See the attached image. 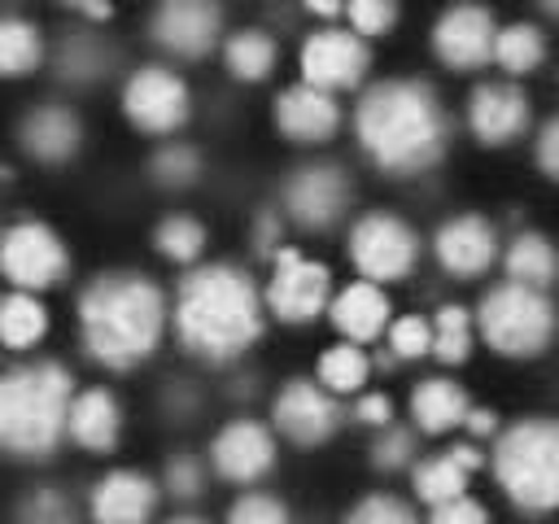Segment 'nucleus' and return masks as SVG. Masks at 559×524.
Segmentation results:
<instances>
[{
  "label": "nucleus",
  "mask_w": 559,
  "mask_h": 524,
  "mask_svg": "<svg viewBox=\"0 0 559 524\" xmlns=\"http://www.w3.org/2000/svg\"><path fill=\"white\" fill-rule=\"evenodd\" d=\"M179 341L201 358H236L262 332V306L253 284L231 266H201L179 284L175 297Z\"/></svg>",
  "instance_id": "f257e3e1"
},
{
  "label": "nucleus",
  "mask_w": 559,
  "mask_h": 524,
  "mask_svg": "<svg viewBox=\"0 0 559 524\" xmlns=\"http://www.w3.org/2000/svg\"><path fill=\"white\" fill-rule=\"evenodd\" d=\"M83 345L105 367H131L162 341L166 301L144 275H100L79 301Z\"/></svg>",
  "instance_id": "f03ea898"
},
{
  "label": "nucleus",
  "mask_w": 559,
  "mask_h": 524,
  "mask_svg": "<svg viewBox=\"0 0 559 524\" xmlns=\"http://www.w3.org/2000/svg\"><path fill=\"white\" fill-rule=\"evenodd\" d=\"M358 140L384 170H419L441 153V105L424 83H376L358 114Z\"/></svg>",
  "instance_id": "7ed1b4c3"
},
{
  "label": "nucleus",
  "mask_w": 559,
  "mask_h": 524,
  "mask_svg": "<svg viewBox=\"0 0 559 524\" xmlns=\"http://www.w3.org/2000/svg\"><path fill=\"white\" fill-rule=\"evenodd\" d=\"M70 376L57 362L13 367L0 380V441L17 458H44L70 428Z\"/></svg>",
  "instance_id": "20e7f679"
},
{
  "label": "nucleus",
  "mask_w": 559,
  "mask_h": 524,
  "mask_svg": "<svg viewBox=\"0 0 559 524\" xmlns=\"http://www.w3.org/2000/svg\"><path fill=\"white\" fill-rule=\"evenodd\" d=\"M493 476L507 498L524 511L559 507V424L555 419H524L502 432L493 450Z\"/></svg>",
  "instance_id": "39448f33"
},
{
  "label": "nucleus",
  "mask_w": 559,
  "mask_h": 524,
  "mask_svg": "<svg viewBox=\"0 0 559 524\" xmlns=\"http://www.w3.org/2000/svg\"><path fill=\"white\" fill-rule=\"evenodd\" d=\"M555 332L550 301L528 284H502L480 301V336L507 358H533Z\"/></svg>",
  "instance_id": "423d86ee"
},
{
  "label": "nucleus",
  "mask_w": 559,
  "mask_h": 524,
  "mask_svg": "<svg viewBox=\"0 0 559 524\" xmlns=\"http://www.w3.org/2000/svg\"><path fill=\"white\" fill-rule=\"evenodd\" d=\"M349 253H354V266L371 284L376 279H402L419 258V240L402 218L367 214V218H358V227L349 236Z\"/></svg>",
  "instance_id": "0eeeda50"
},
{
  "label": "nucleus",
  "mask_w": 559,
  "mask_h": 524,
  "mask_svg": "<svg viewBox=\"0 0 559 524\" xmlns=\"http://www.w3.org/2000/svg\"><path fill=\"white\" fill-rule=\"evenodd\" d=\"M0 262H4V275L17 288H52L66 275V266H70L61 240L48 227H39V223L9 227L4 245H0Z\"/></svg>",
  "instance_id": "6e6552de"
},
{
  "label": "nucleus",
  "mask_w": 559,
  "mask_h": 524,
  "mask_svg": "<svg viewBox=\"0 0 559 524\" xmlns=\"http://www.w3.org/2000/svg\"><path fill=\"white\" fill-rule=\"evenodd\" d=\"M122 105H127V118L140 131H175L188 118V87L175 70L144 66L140 74L127 79Z\"/></svg>",
  "instance_id": "1a4fd4ad"
},
{
  "label": "nucleus",
  "mask_w": 559,
  "mask_h": 524,
  "mask_svg": "<svg viewBox=\"0 0 559 524\" xmlns=\"http://www.w3.org/2000/svg\"><path fill=\"white\" fill-rule=\"evenodd\" d=\"M323 301H328V266L306 262L297 249H280L275 279L266 288V306L284 323H306L323 310Z\"/></svg>",
  "instance_id": "9d476101"
},
{
  "label": "nucleus",
  "mask_w": 559,
  "mask_h": 524,
  "mask_svg": "<svg viewBox=\"0 0 559 524\" xmlns=\"http://www.w3.org/2000/svg\"><path fill=\"white\" fill-rule=\"evenodd\" d=\"M493 44H498V26L493 17L480 9V4H459V9H445L437 31H432V48L445 66L454 70H476L493 57Z\"/></svg>",
  "instance_id": "9b49d317"
},
{
  "label": "nucleus",
  "mask_w": 559,
  "mask_h": 524,
  "mask_svg": "<svg viewBox=\"0 0 559 524\" xmlns=\"http://www.w3.org/2000/svg\"><path fill=\"white\" fill-rule=\"evenodd\" d=\"M362 70H367V48L349 31H319L301 48V74H306L310 87L336 92V87L358 83Z\"/></svg>",
  "instance_id": "f8f14e48"
},
{
  "label": "nucleus",
  "mask_w": 559,
  "mask_h": 524,
  "mask_svg": "<svg viewBox=\"0 0 559 524\" xmlns=\"http://www.w3.org/2000/svg\"><path fill=\"white\" fill-rule=\"evenodd\" d=\"M153 35L162 48L179 57H201L210 52L218 35V4L214 0H162L153 13Z\"/></svg>",
  "instance_id": "ddd939ff"
},
{
  "label": "nucleus",
  "mask_w": 559,
  "mask_h": 524,
  "mask_svg": "<svg viewBox=\"0 0 559 524\" xmlns=\"http://www.w3.org/2000/svg\"><path fill=\"white\" fill-rule=\"evenodd\" d=\"M275 424L297 445H314L336 428V402L314 380H288L275 397Z\"/></svg>",
  "instance_id": "4468645a"
},
{
  "label": "nucleus",
  "mask_w": 559,
  "mask_h": 524,
  "mask_svg": "<svg viewBox=\"0 0 559 524\" xmlns=\"http://www.w3.org/2000/svg\"><path fill=\"white\" fill-rule=\"evenodd\" d=\"M349 201V179L336 166H306L288 183V210L301 227H332Z\"/></svg>",
  "instance_id": "2eb2a0df"
},
{
  "label": "nucleus",
  "mask_w": 559,
  "mask_h": 524,
  "mask_svg": "<svg viewBox=\"0 0 559 524\" xmlns=\"http://www.w3.org/2000/svg\"><path fill=\"white\" fill-rule=\"evenodd\" d=\"M210 454H214L218 476H227L236 485H249V480H258L275 463V441H271V432L262 424L236 419V424H227L214 437V450Z\"/></svg>",
  "instance_id": "dca6fc26"
},
{
  "label": "nucleus",
  "mask_w": 559,
  "mask_h": 524,
  "mask_svg": "<svg viewBox=\"0 0 559 524\" xmlns=\"http://www.w3.org/2000/svg\"><path fill=\"white\" fill-rule=\"evenodd\" d=\"M467 122H472L476 140H485V144H507V140H515V135L528 127V100H524V92H515V87H507V83H480V87L472 92Z\"/></svg>",
  "instance_id": "f3484780"
},
{
  "label": "nucleus",
  "mask_w": 559,
  "mask_h": 524,
  "mask_svg": "<svg viewBox=\"0 0 559 524\" xmlns=\"http://www.w3.org/2000/svg\"><path fill=\"white\" fill-rule=\"evenodd\" d=\"M341 122V109L332 100V92L323 87H310V83H297L288 87L280 100H275V127L288 135V140H328Z\"/></svg>",
  "instance_id": "a211bd4d"
},
{
  "label": "nucleus",
  "mask_w": 559,
  "mask_h": 524,
  "mask_svg": "<svg viewBox=\"0 0 559 524\" xmlns=\"http://www.w3.org/2000/svg\"><path fill=\"white\" fill-rule=\"evenodd\" d=\"M157 507V489L140 472H109L92 489V520L96 524H148Z\"/></svg>",
  "instance_id": "6ab92c4d"
},
{
  "label": "nucleus",
  "mask_w": 559,
  "mask_h": 524,
  "mask_svg": "<svg viewBox=\"0 0 559 524\" xmlns=\"http://www.w3.org/2000/svg\"><path fill=\"white\" fill-rule=\"evenodd\" d=\"M498 253V236L485 218L476 214H463V218H450L441 231H437V258L450 275H480Z\"/></svg>",
  "instance_id": "aec40b11"
},
{
  "label": "nucleus",
  "mask_w": 559,
  "mask_h": 524,
  "mask_svg": "<svg viewBox=\"0 0 559 524\" xmlns=\"http://www.w3.org/2000/svg\"><path fill=\"white\" fill-rule=\"evenodd\" d=\"M480 463H485L480 450H472V445H454V450L432 454V458H424V463L415 467V489H419L424 502L441 507V502H450V498H463L467 476H472Z\"/></svg>",
  "instance_id": "412c9836"
},
{
  "label": "nucleus",
  "mask_w": 559,
  "mask_h": 524,
  "mask_svg": "<svg viewBox=\"0 0 559 524\" xmlns=\"http://www.w3.org/2000/svg\"><path fill=\"white\" fill-rule=\"evenodd\" d=\"M332 323H336V332L349 336V341H371V336H380V327L389 323V297H384L371 279L349 284V288L332 301Z\"/></svg>",
  "instance_id": "4be33fe9"
},
{
  "label": "nucleus",
  "mask_w": 559,
  "mask_h": 524,
  "mask_svg": "<svg viewBox=\"0 0 559 524\" xmlns=\"http://www.w3.org/2000/svg\"><path fill=\"white\" fill-rule=\"evenodd\" d=\"M118 424H122L118 402H114V393H105V389H87V393H79L74 406H70V437H74L83 450H114Z\"/></svg>",
  "instance_id": "5701e85b"
},
{
  "label": "nucleus",
  "mask_w": 559,
  "mask_h": 524,
  "mask_svg": "<svg viewBox=\"0 0 559 524\" xmlns=\"http://www.w3.org/2000/svg\"><path fill=\"white\" fill-rule=\"evenodd\" d=\"M411 415L424 432H450L459 424H467L472 406H467V393L450 380H424L415 393H411Z\"/></svg>",
  "instance_id": "b1692460"
},
{
  "label": "nucleus",
  "mask_w": 559,
  "mask_h": 524,
  "mask_svg": "<svg viewBox=\"0 0 559 524\" xmlns=\"http://www.w3.org/2000/svg\"><path fill=\"white\" fill-rule=\"evenodd\" d=\"M22 144H26L31 157L61 162V157H70L74 144H79V122H74L70 109L48 105V109H39V114H31V118L22 122Z\"/></svg>",
  "instance_id": "393cba45"
},
{
  "label": "nucleus",
  "mask_w": 559,
  "mask_h": 524,
  "mask_svg": "<svg viewBox=\"0 0 559 524\" xmlns=\"http://www.w3.org/2000/svg\"><path fill=\"white\" fill-rule=\"evenodd\" d=\"M507 271H511V284L542 288V284H550V279H555L559 258H555V249H550V240H546V236L524 231V236H515V240H511V249H507Z\"/></svg>",
  "instance_id": "a878e982"
},
{
  "label": "nucleus",
  "mask_w": 559,
  "mask_h": 524,
  "mask_svg": "<svg viewBox=\"0 0 559 524\" xmlns=\"http://www.w3.org/2000/svg\"><path fill=\"white\" fill-rule=\"evenodd\" d=\"M48 332V310L31 293H9L0 306V336L9 349H26Z\"/></svg>",
  "instance_id": "bb28decb"
},
{
  "label": "nucleus",
  "mask_w": 559,
  "mask_h": 524,
  "mask_svg": "<svg viewBox=\"0 0 559 524\" xmlns=\"http://www.w3.org/2000/svg\"><path fill=\"white\" fill-rule=\"evenodd\" d=\"M271 66H275V44H271V35H262V31H240V35L227 39V70H231L236 79L258 83V79L271 74Z\"/></svg>",
  "instance_id": "cd10ccee"
},
{
  "label": "nucleus",
  "mask_w": 559,
  "mask_h": 524,
  "mask_svg": "<svg viewBox=\"0 0 559 524\" xmlns=\"http://www.w3.org/2000/svg\"><path fill=\"white\" fill-rule=\"evenodd\" d=\"M493 57L507 74H528L542 66L546 57V44H542V31L537 26H507L498 31V44H493Z\"/></svg>",
  "instance_id": "c85d7f7f"
},
{
  "label": "nucleus",
  "mask_w": 559,
  "mask_h": 524,
  "mask_svg": "<svg viewBox=\"0 0 559 524\" xmlns=\"http://www.w3.org/2000/svg\"><path fill=\"white\" fill-rule=\"evenodd\" d=\"M39 52H44V48H39V31H35L31 22H22V17L0 22V70H4L9 79L35 70Z\"/></svg>",
  "instance_id": "c756f323"
},
{
  "label": "nucleus",
  "mask_w": 559,
  "mask_h": 524,
  "mask_svg": "<svg viewBox=\"0 0 559 524\" xmlns=\"http://www.w3.org/2000/svg\"><path fill=\"white\" fill-rule=\"evenodd\" d=\"M319 380H323L332 393H354V389H362V380H367V358H362V349H354V341L332 345V349L319 358Z\"/></svg>",
  "instance_id": "7c9ffc66"
},
{
  "label": "nucleus",
  "mask_w": 559,
  "mask_h": 524,
  "mask_svg": "<svg viewBox=\"0 0 559 524\" xmlns=\"http://www.w3.org/2000/svg\"><path fill=\"white\" fill-rule=\"evenodd\" d=\"M472 349V323L463 306H441L437 323H432V354L441 362H463Z\"/></svg>",
  "instance_id": "2f4dec72"
},
{
  "label": "nucleus",
  "mask_w": 559,
  "mask_h": 524,
  "mask_svg": "<svg viewBox=\"0 0 559 524\" xmlns=\"http://www.w3.org/2000/svg\"><path fill=\"white\" fill-rule=\"evenodd\" d=\"M201 245H205V231H201L197 218L175 214V218H166V223L157 227V249H162L166 258H175V262H192V258L201 253Z\"/></svg>",
  "instance_id": "473e14b6"
},
{
  "label": "nucleus",
  "mask_w": 559,
  "mask_h": 524,
  "mask_svg": "<svg viewBox=\"0 0 559 524\" xmlns=\"http://www.w3.org/2000/svg\"><path fill=\"white\" fill-rule=\"evenodd\" d=\"M345 524H419L415 511L402 502V498H389V493H376V498H362Z\"/></svg>",
  "instance_id": "72a5a7b5"
},
{
  "label": "nucleus",
  "mask_w": 559,
  "mask_h": 524,
  "mask_svg": "<svg viewBox=\"0 0 559 524\" xmlns=\"http://www.w3.org/2000/svg\"><path fill=\"white\" fill-rule=\"evenodd\" d=\"M227 524H293V520H288L284 502H275L266 493H245V498L231 502Z\"/></svg>",
  "instance_id": "f704fd0d"
},
{
  "label": "nucleus",
  "mask_w": 559,
  "mask_h": 524,
  "mask_svg": "<svg viewBox=\"0 0 559 524\" xmlns=\"http://www.w3.org/2000/svg\"><path fill=\"white\" fill-rule=\"evenodd\" d=\"M389 345H393L397 358H419L424 349H432V327L419 314H406L389 327Z\"/></svg>",
  "instance_id": "c9c22d12"
},
{
  "label": "nucleus",
  "mask_w": 559,
  "mask_h": 524,
  "mask_svg": "<svg viewBox=\"0 0 559 524\" xmlns=\"http://www.w3.org/2000/svg\"><path fill=\"white\" fill-rule=\"evenodd\" d=\"M22 524H74V511L57 489H39L22 502Z\"/></svg>",
  "instance_id": "e433bc0d"
},
{
  "label": "nucleus",
  "mask_w": 559,
  "mask_h": 524,
  "mask_svg": "<svg viewBox=\"0 0 559 524\" xmlns=\"http://www.w3.org/2000/svg\"><path fill=\"white\" fill-rule=\"evenodd\" d=\"M349 22L362 35H380L393 26V0H349Z\"/></svg>",
  "instance_id": "4c0bfd02"
},
{
  "label": "nucleus",
  "mask_w": 559,
  "mask_h": 524,
  "mask_svg": "<svg viewBox=\"0 0 559 524\" xmlns=\"http://www.w3.org/2000/svg\"><path fill=\"white\" fill-rule=\"evenodd\" d=\"M153 170H157L162 183H188L197 175V153L192 148H162Z\"/></svg>",
  "instance_id": "58836bf2"
},
{
  "label": "nucleus",
  "mask_w": 559,
  "mask_h": 524,
  "mask_svg": "<svg viewBox=\"0 0 559 524\" xmlns=\"http://www.w3.org/2000/svg\"><path fill=\"white\" fill-rule=\"evenodd\" d=\"M411 432H402V428H384V437L376 441V467H402L406 458H411Z\"/></svg>",
  "instance_id": "ea45409f"
},
{
  "label": "nucleus",
  "mask_w": 559,
  "mask_h": 524,
  "mask_svg": "<svg viewBox=\"0 0 559 524\" xmlns=\"http://www.w3.org/2000/svg\"><path fill=\"white\" fill-rule=\"evenodd\" d=\"M428 524H485V507L463 493V498H450V502L432 507V520Z\"/></svg>",
  "instance_id": "a19ab883"
},
{
  "label": "nucleus",
  "mask_w": 559,
  "mask_h": 524,
  "mask_svg": "<svg viewBox=\"0 0 559 524\" xmlns=\"http://www.w3.org/2000/svg\"><path fill=\"white\" fill-rule=\"evenodd\" d=\"M166 489H170L175 498H197V489H201V467H197L192 458H175V463L166 467Z\"/></svg>",
  "instance_id": "79ce46f5"
},
{
  "label": "nucleus",
  "mask_w": 559,
  "mask_h": 524,
  "mask_svg": "<svg viewBox=\"0 0 559 524\" xmlns=\"http://www.w3.org/2000/svg\"><path fill=\"white\" fill-rule=\"evenodd\" d=\"M61 66H66V74H74V79H87V74H96L100 52L87 48V44H66V48H61Z\"/></svg>",
  "instance_id": "37998d69"
},
{
  "label": "nucleus",
  "mask_w": 559,
  "mask_h": 524,
  "mask_svg": "<svg viewBox=\"0 0 559 524\" xmlns=\"http://www.w3.org/2000/svg\"><path fill=\"white\" fill-rule=\"evenodd\" d=\"M537 162L550 179H559V118H550L542 127V140H537Z\"/></svg>",
  "instance_id": "c03bdc74"
},
{
  "label": "nucleus",
  "mask_w": 559,
  "mask_h": 524,
  "mask_svg": "<svg viewBox=\"0 0 559 524\" xmlns=\"http://www.w3.org/2000/svg\"><path fill=\"white\" fill-rule=\"evenodd\" d=\"M358 419H362V424H376V428H389V419H393L389 397H384V393H367V397L358 402Z\"/></svg>",
  "instance_id": "a18cd8bd"
},
{
  "label": "nucleus",
  "mask_w": 559,
  "mask_h": 524,
  "mask_svg": "<svg viewBox=\"0 0 559 524\" xmlns=\"http://www.w3.org/2000/svg\"><path fill=\"white\" fill-rule=\"evenodd\" d=\"M467 428H472L476 437H485V432L498 428V415H493V410H472V415H467Z\"/></svg>",
  "instance_id": "49530a36"
},
{
  "label": "nucleus",
  "mask_w": 559,
  "mask_h": 524,
  "mask_svg": "<svg viewBox=\"0 0 559 524\" xmlns=\"http://www.w3.org/2000/svg\"><path fill=\"white\" fill-rule=\"evenodd\" d=\"M66 4H79V9L92 13V17H105V13H109V0H66Z\"/></svg>",
  "instance_id": "de8ad7c7"
},
{
  "label": "nucleus",
  "mask_w": 559,
  "mask_h": 524,
  "mask_svg": "<svg viewBox=\"0 0 559 524\" xmlns=\"http://www.w3.org/2000/svg\"><path fill=\"white\" fill-rule=\"evenodd\" d=\"M306 9H310V13L332 17V13H341V0H306Z\"/></svg>",
  "instance_id": "09e8293b"
},
{
  "label": "nucleus",
  "mask_w": 559,
  "mask_h": 524,
  "mask_svg": "<svg viewBox=\"0 0 559 524\" xmlns=\"http://www.w3.org/2000/svg\"><path fill=\"white\" fill-rule=\"evenodd\" d=\"M258 240H262V249H271V240H275V218H262V227H258Z\"/></svg>",
  "instance_id": "8fccbe9b"
},
{
  "label": "nucleus",
  "mask_w": 559,
  "mask_h": 524,
  "mask_svg": "<svg viewBox=\"0 0 559 524\" xmlns=\"http://www.w3.org/2000/svg\"><path fill=\"white\" fill-rule=\"evenodd\" d=\"M166 524H205V520H197V515H179V520H166Z\"/></svg>",
  "instance_id": "3c124183"
},
{
  "label": "nucleus",
  "mask_w": 559,
  "mask_h": 524,
  "mask_svg": "<svg viewBox=\"0 0 559 524\" xmlns=\"http://www.w3.org/2000/svg\"><path fill=\"white\" fill-rule=\"evenodd\" d=\"M542 4H546V9H550V13L559 17V0H542Z\"/></svg>",
  "instance_id": "603ef678"
},
{
  "label": "nucleus",
  "mask_w": 559,
  "mask_h": 524,
  "mask_svg": "<svg viewBox=\"0 0 559 524\" xmlns=\"http://www.w3.org/2000/svg\"><path fill=\"white\" fill-rule=\"evenodd\" d=\"M345 4H349V0H345Z\"/></svg>",
  "instance_id": "864d4df0"
}]
</instances>
